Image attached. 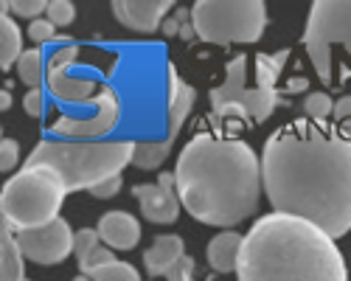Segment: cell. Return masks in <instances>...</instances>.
Instances as JSON below:
<instances>
[{"label":"cell","instance_id":"5b68a950","mask_svg":"<svg viewBox=\"0 0 351 281\" xmlns=\"http://www.w3.org/2000/svg\"><path fill=\"white\" fill-rule=\"evenodd\" d=\"M65 197L68 191L60 175L51 172L48 166H23L0 191L3 228H9L12 234H23L51 225L53 219H60Z\"/></svg>","mask_w":351,"mask_h":281},{"label":"cell","instance_id":"f1b7e54d","mask_svg":"<svg viewBox=\"0 0 351 281\" xmlns=\"http://www.w3.org/2000/svg\"><path fill=\"white\" fill-rule=\"evenodd\" d=\"M20 144L14 138H3L0 140V172H12V169H17L20 163Z\"/></svg>","mask_w":351,"mask_h":281},{"label":"cell","instance_id":"30bf717a","mask_svg":"<svg viewBox=\"0 0 351 281\" xmlns=\"http://www.w3.org/2000/svg\"><path fill=\"white\" fill-rule=\"evenodd\" d=\"M121 119H124V99L112 84H104L99 99L93 101V110L87 112V116L62 112V116L48 127V135L53 132L62 140H104L110 132L119 130Z\"/></svg>","mask_w":351,"mask_h":281},{"label":"cell","instance_id":"52a82bcc","mask_svg":"<svg viewBox=\"0 0 351 281\" xmlns=\"http://www.w3.org/2000/svg\"><path fill=\"white\" fill-rule=\"evenodd\" d=\"M301 45L324 84L335 82V48L351 56V0H315L309 6Z\"/></svg>","mask_w":351,"mask_h":281},{"label":"cell","instance_id":"ba28073f","mask_svg":"<svg viewBox=\"0 0 351 281\" xmlns=\"http://www.w3.org/2000/svg\"><path fill=\"white\" fill-rule=\"evenodd\" d=\"M163 90H166V132L160 138H146V140H135V158L132 166L141 172H155L166 163V158L174 149V140H178L183 124L189 121L191 110L197 104V90L178 73L171 62L163 65Z\"/></svg>","mask_w":351,"mask_h":281},{"label":"cell","instance_id":"7402d4cb","mask_svg":"<svg viewBox=\"0 0 351 281\" xmlns=\"http://www.w3.org/2000/svg\"><path fill=\"white\" fill-rule=\"evenodd\" d=\"M301 112L306 116V121H312V124H324L326 119L335 116V99H332L326 90H312V93L304 96Z\"/></svg>","mask_w":351,"mask_h":281},{"label":"cell","instance_id":"8992f818","mask_svg":"<svg viewBox=\"0 0 351 281\" xmlns=\"http://www.w3.org/2000/svg\"><path fill=\"white\" fill-rule=\"evenodd\" d=\"M197 40L208 45H250L267 28L265 0H197L191 6Z\"/></svg>","mask_w":351,"mask_h":281},{"label":"cell","instance_id":"d6986e66","mask_svg":"<svg viewBox=\"0 0 351 281\" xmlns=\"http://www.w3.org/2000/svg\"><path fill=\"white\" fill-rule=\"evenodd\" d=\"M0 281H25V256L9 228L0 231Z\"/></svg>","mask_w":351,"mask_h":281},{"label":"cell","instance_id":"5bb4252c","mask_svg":"<svg viewBox=\"0 0 351 281\" xmlns=\"http://www.w3.org/2000/svg\"><path fill=\"white\" fill-rule=\"evenodd\" d=\"M132 194L141 206V217L152 225H171V222H178L183 211L180 197L174 191L160 188L158 183H138L132 186Z\"/></svg>","mask_w":351,"mask_h":281},{"label":"cell","instance_id":"4dcf8cb0","mask_svg":"<svg viewBox=\"0 0 351 281\" xmlns=\"http://www.w3.org/2000/svg\"><path fill=\"white\" fill-rule=\"evenodd\" d=\"M163 278H166V281H197V262L186 253V256H183L178 265H174Z\"/></svg>","mask_w":351,"mask_h":281},{"label":"cell","instance_id":"8d00e7d4","mask_svg":"<svg viewBox=\"0 0 351 281\" xmlns=\"http://www.w3.org/2000/svg\"><path fill=\"white\" fill-rule=\"evenodd\" d=\"M73 281H93L90 276H84V273H79V276H73Z\"/></svg>","mask_w":351,"mask_h":281},{"label":"cell","instance_id":"4316f807","mask_svg":"<svg viewBox=\"0 0 351 281\" xmlns=\"http://www.w3.org/2000/svg\"><path fill=\"white\" fill-rule=\"evenodd\" d=\"M115 259H119V256H115V250H112V247L99 245L84 262H79V270H82L84 276H90L93 270H99V267H104V265H110V262H115Z\"/></svg>","mask_w":351,"mask_h":281},{"label":"cell","instance_id":"7a4b0ae2","mask_svg":"<svg viewBox=\"0 0 351 281\" xmlns=\"http://www.w3.org/2000/svg\"><path fill=\"white\" fill-rule=\"evenodd\" d=\"M180 206L202 225L233 231L258 208L261 155L242 138L197 132L174 166Z\"/></svg>","mask_w":351,"mask_h":281},{"label":"cell","instance_id":"ac0fdd59","mask_svg":"<svg viewBox=\"0 0 351 281\" xmlns=\"http://www.w3.org/2000/svg\"><path fill=\"white\" fill-rule=\"evenodd\" d=\"M23 53H25V48H23V32H20L17 20L9 12L0 9V68L12 71Z\"/></svg>","mask_w":351,"mask_h":281},{"label":"cell","instance_id":"1f68e13d","mask_svg":"<svg viewBox=\"0 0 351 281\" xmlns=\"http://www.w3.org/2000/svg\"><path fill=\"white\" fill-rule=\"evenodd\" d=\"M121 188H124V178L119 175V178H110V180H104L101 186H96L90 194L99 197V200H112V197L121 194Z\"/></svg>","mask_w":351,"mask_h":281},{"label":"cell","instance_id":"e575fe53","mask_svg":"<svg viewBox=\"0 0 351 281\" xmlns=\"http://www.w3.org/2000/svg\"><path fill=\"white\" fill-rule=\"evenodd\" d=\"M306 88H309L306 79H292L289 82V93H298V90H306Z\"/></svg>","mask_w":351,"mask_h":281},{"label":"cell","instance_id":"f546056e","mask_svg":"<svg viewBox=\"0 0 351 281\" xmlns=\"http://www.w3.org/2000/svg\"><path fill=\"white\" fill-rule=\"evenodd\" d=\"M45 96H48L45 88L25 90V96H23V110L28 112V119H43V112H45Z\"/></svg>","mask_w":351,"mask_h":281},{"label":"cell","instance_id":"74e56055","mask_svg":"<svg viewBox=\"0 0 351 281\" xmlns=\"http://www.w3.org/2000/svg\"><path fill=\"white\" fill-rule=\"evenodd\" d=\"M25 281H32V278H25Z\"/></svg>","mask_w":351,"mask_h":281},{"label":"cell","instance_id":"9c48e42d","mask_svg":"<svg viewBox=\"0 0 351 281\" xmlns=\"http://www.w3.org/2000/svg\"><path fill=\"white\" fill-rule=\"evenodd\" d=\"M278 104V90L247 88V53H237L233 60H228L222 84L211 90V110L217 119H242L247 124H265Z\"/></svg>","mask_w":351,"mask_h":281},{"label":"cell","instance_id":"484cf974","mask_svg":"<svg viewBox=\"0 0 351 281\" xmlns=\"http://www.w3.org/2000/svg\"><path fill=\"white\" fill-rule=\"evenodd\" d=\"M45 17H48L56 28H65V25H71V23L76 20V6L71 3V0H51Z\"/></svg>","mask_w":351,"mask_h":281},{"label":"cell","instance_id":"9a60e30c","mask_svg":"<svg viewBox=\"0 0 351 281\" xmlns=\"http://www.w3.org/2000/svg\"><path fill=\"white\" fill-rule=\"evenodd\" d=\"M96 231L101 236V242L112 250H135L141 245L143 228H141V219L130 211H107L101 214Z\"/></svg>","mask_w":351,"mask_h":281},{"label":"cell","instance_id":"d6a6232c","mask_svg":"<svg viewBox=\"0 0 351 281\" xmlns=\"http://www.w3.org/2000/svg\"><path fill=\"white\" fill-rule=\"evenodd\" d=\"M340 127L343 124H351V93L348 96H340L337 101H335V116H332Z\"/></svg>","mask_w":351,"mask_h":281},{"label":"cell","instance_id":"d590c367","mask_svg":"<svg viewBox=\"0 0 351 281\" xmlns=\"http://www.w3.org/2000/svg\"><path fill=\"white\" fill-rule=\"evenodd\" d=\"M0 107H3V112L12 107V93H9V88H3V93H0Z\"/></svg>","mask_w":351,"mask_h":281},{"label":"cell","instance_id":"4fadbf2b","mask_svg":"<svg viewBox=\"0 0 351 281\" xmlns=\"http://www.w3.org/2000/svg\"><path fill=\"white\" fill-rule=\"evenodd\" d=\"M174 9H178L174 0H112L110 3L115 20L138 34H155Z\"/></svg>","mask_w":351,"mask_h":281},{"label":"cell","instance_id":"ffe728a7","mask_svg":"<svg viewBox=\"0 0 351 281\" xmlns=\"http://www.w3.org/2000/svg\"><path fill=\"white\" fill-rule=\"evenodd\" d=\"M289 60V48H281L278 53H256L253 60V76H256V88L261 90H276V84L281 79V71Z\"/></svg>","mask_w":351,"mask_h":281},{"label":"cell","instance_id":"6da1fadb","mask_svg":"<svg viewBox=\"0 0 351 281\" xmlns=\"http://www.w3.org/2000/svg\"><path fill=\"white\" fill-rule=\"evenodd\" d=\"M261 186L278 214L317 225L332 239L351 231V138L292 121L267 135Z\"/></svg>","mask_w":351,"mask_h":281},{"label":"cell","instance_id":"7c38bea8","mask_svg":"<svg viewBox=\"0 0 351 281\" xmlns=\"http://www.w3.org/2000/svg\"><path fill=\"white\" fill-rule=\"evenodd\" d=\"M73 236H76V231L68 225V219L60 217L51 225H43V228L17 234V242H20V250L28 262L51 267V265H62L73 253Z\"/></svg>","mask_w":351,"mask_h":281},{"label":"cell","instance_id":"836d02e7","mask_svg":"<svg viewBox=\"0 0 351 281\" xmlns=\"http://www.w3.org/2000/svg\"><path fill=\"white\" fill-rule=\"evenodd\" d=\"M155 183H158L160 188H166V191H174V194H178V178H174V172H160Z\"/></svg>","mask_w":351,"mask_h":281},{"label":"cell","instance_id":"e0dca14e","mask_svg":"<svg viewBox=\"0 0 351 281\" xmlns=\"http://www.w3.org/2000/svg\"><path fill=\"white\" fill-rule=\"evenodd\" d=\"M242 245H245V234L233 231H219L208 247H206V262L214 273L225 276V273H237L239 267V256H242Z\"/></svg>","mask_w":351,"mask_h":281},{"label":"cell","instance_id":"44dd1931","mask_svg":"<svg viewBox=\"0 0 351 281\" xmlns=\"http://www.w3.org/2000/svg\"><path fill=\"white\" fill-rule=\"evenodd\" d=\"M17 71V79L25 84L28 90H37V88H45V79H48V60L40 48H25V53L17 60L14 65Z\"/></svg>","mask_w":351,"mask_h":281},{"label":"cell","instance_id":"cb8c5ba5","mask_svg":"<svg viewBox=\"0 0 351 281\" xmlns=\"http://www.w3.org/2000/svg\"><path fill=\"white\" fill-rule=\"evenodd\" d=\"M48 12V3L45 0H9V14L17 20H28V23H34L40 17H45Z\"/></svg>","mask_w":351,"mask_h":281},{"label":"cell","instance_id":"83f0119b","mask_svg":"<svg viewBox=\"0 0 351 281\" xmlns=\"http://www.w3.org/2000/svg\"><path fill=\"white\" fill-rule=\"evenodd\" d=\"M28 40L37 42V45H45V42H53L60 37H56V25L48 17H40L34 23H28Z\"/></svg>","mask_w":351,"mask_h":281},{"label":"cell","instance_id":"603a6c76","mask_svg":"<svg viewBox=\"0 0 351 281\" xmlns=\"http://www.w3.org/2000/svg\"><path fill=\"white\" fill-rule=\"evenodd\" d=\"M93 281H141V270L132 265V262H121V259H115L99 270L90 273Z\"/></svg>","mask_w":351,"mask_h":281},{"label":"cell","instance_id":"277c9868","mask_svg":"<svg viewBox=\"0 0 351 281\" xmlns=\"http://www.w3.org/2000/svg\"><path fill=\"white\" fill-rule=\"evenodd\" d=\"M135 158L132 138H104V140H62L43 138L25 158V166H48L60 175L68 194L93 191L110 178H119Z\"/></svg>","mask_w":351,"mask_h":281},{"label":"cell","instance_id":"d4e9b609","mask_svg":"<svg viewBox=\"0 0 351 281\" xmlns=\"http://www.w3.org/2000/svg\"><path fill=\"white\" fill-rule=\"evenodd\" d=\"M99 245H104V242H101L96 228H79L76 236H73V256H76V262H84Z\"/></svg>","mask_w":351,"mask_h":281},{"label":"cell","instance_id":"3957f363","mask_svg":"<svg viewBox=\"0 0 351 281\" xmlns=\"http://www.w3.org/2000/svg\"><path fill=\"white\" fill-rule=\"evenodd\" d=\"M239 281H348L337 239L317 225L270 211L245 234Z\"/></svg>","mask_w":351,"mask_h":281},{"label":"cell","instance_id":"8fae6325","mask_svg":"<svg viewBox=\"0 0 351 281\" xmlns=\"http://www.w3.org/2000/svg\"><path fill=\"white\" fill-rule=\"evenodd\" d=\"M76 60H79V45L76 42L53 48L51 56H48L45 90L60 104H93L104 84H99V79H93V76L71 73Z\"/></svg>","mask_w":351,"mask_h":281},{"label":"cell","instance_id":"2e32d148","mask_svg":"<svg viewBox=\"0 0 351 281\" xmlns=\"http://www.w3.org/2000/svg\"><path fill=\"white\" fill-rule=\"evenodd\" d=\"M183 256H186L183 236H178V234H158L152 239V245L143 250V270L149 276H155V278H160V276H166L174 265H178Z\"/></svg>","mask_w":351,"mask_h":281}]
</instances>
